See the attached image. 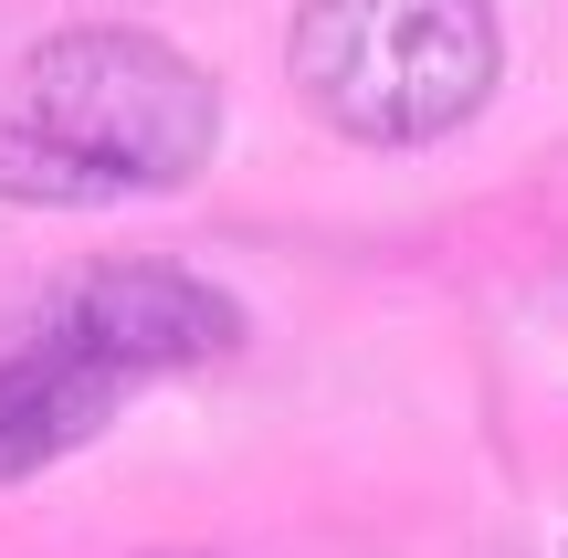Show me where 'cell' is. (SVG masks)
I'll return each instance as SVG.
<instances>
[{
    "label": "cell",
    "mask_w": 568,
    "mask_h": 558,
    "mask_svg": "<svg viewBox=\"0 0 568 558\" xmlns=\"http://www.w3.org/2000/svg\"><path fill=\"white\" fill-rule=\"evenodd\" d=\"M222 148V84L138 21H74L0 84V201L116 211L201 180Z\"/></svg>",
    "instance_id": "obj_1"
},
{
    "label": "cell",
    "mask_w": 568,
    "mask_h": 558,
    "mask_svg": "<svg viewBox=\"0 0 568 558\" xmlns=\"http://www.w3.org/2000/svg\"><path fill=\"white\" fill-rule=\"evenodd\" d=\"M284 63L337 138L432 148L464 116H485L506 32H495V0H295Z\"/></svg>",
    "instance_id": "obj_2"
},
{
    "label": "cell",
    "mask_w": 568,
    "mask_h": 558,
    "mask_svg": "<svg viewBox=\"0 0 568 558\" xmlns=\"http://www.w3.org/2000/svg\"><path fill=\"white\" fill-rule=\"evenodd\" d=\"M116 390H126V379L84 369V358L42 348V337H32V348H11V358H0V485L63 464L74 443H95L105 412H116Z\"/></svg>",
    "instance_id": "obj_4"
},
{
    "label": "cell",
    "mask_w": 568,
    "mask_h": 558,
    "mask_svg": "<svg viewBox=\"0 0 568 558\" xmlns=\"http://www.w3.org/2000/svg\"><path fill=\"white\" fill-rule=\"evenodd\" d=\"M32 337L138 390V379L232 358V348H243V306H232L222 285H201V274L148 264V253H138V264H84L74 285H53V306H42Z\"/></svg>",
    "instance_id": "obj_3"
}]
</instances>
